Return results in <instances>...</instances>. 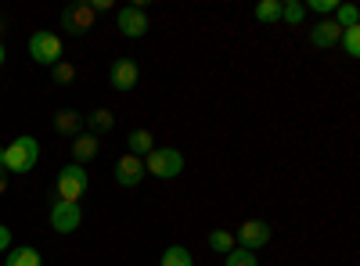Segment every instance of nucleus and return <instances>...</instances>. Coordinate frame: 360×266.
<instances>
[{
	"label": "nucleus",
	"mask_w": 360,
	"mask_h": 266,
	"mask_svg": "<svg viewBox=\"0 0 360 266\" xmlns=\"http://www.w3.org/2000/svg\"><path fill=\"white\" fill-rule=\"evenodd\" d=\"M40 162V144L37 137H15L4 147V173H29Z\"/></svg>",
	"instance_id": "1"
},
{
	"label": "nucleus",
	"mask_w": 360,
	"mask_h": 266,
	"mask_svg": "<svg viewBox=\"0 0 360 266\" xmlns=\"http://www.w3.org/2000/svg\"><path fill=\"white\" fill-rule=\"evenodd\" d=\"M90 187V176L79 162H69L65 169H58V180H54V198L58 201H79Z\"/></svg>",
	"instance_id": "2"
},
{
	"label": "nucleus",
	"mask_w": 360,
	"mask_h": 266,
	"mask_svg": "<svg viewBox=\"0 0 360 266\" xmlns=\"http://www.w3.org/2000/svg\"><path fill=\"white\" fill-rule=\"evenodd\" d=\"M144 173L159 176V180H173V176L184 173V155L176 147H155V152L144 155Z\"/></svg>",
	"instance_id": "3"
},
{
	"label": "nucleus",
	"mask_w": 360,
	"mask_h": 266,
	"mask_svg": "<svg viewBox=\"0 0 360 266\" xmlns=\"http://www.w3.org/2000/svg\"><path fill=\"white\" fill-rule=\"evenodd\" d=\"M29 58H33L37 65H58L62 62V36L47 33V29L33 33L29 36Z\"/></svg>",
	"instance_id": "4"
},
{
	"label": "nucleus",
	"mask_w": 360,
	"mask_h": 266,
	"mask_svg": "<svg viewBox=\"0 0 360 266\" xmlns=\"http://www.w3.org/2000/svg\"><path fill=\"white\" fill-rule=\"evenodd\" d=\"M79 223H83V209H79V201H51V230H58V234H72V230H79Z\"/></svg>",
	"instance_id": "5"
},
{
	"label": "nucleus",
	"mask_w": 360,
	"mask_h": 266,
	"mask_svg": "<svg viewBox=\"0 0 360 266\" xmlns=\"http://www.w3.org/2000/svg\"><path fill=\"white\" fill-rule=\"evenodd\" d=\"M94 22H98V15H94V8H90V4H72V8L62 11V29H69L72 36L90 33V29H94Z\"/></svg>",
	"instance_id": "6"
},
{
	"label": "nucleus",
	"mask_w": 360,
	"mask_h": 266,
	"mask_svg": "<svg viewBox=\"0 0 360 266\" xmlns=\"http://www.w3.org/2000/svg\"><path fill=\"white\" fill-rule=\"evenodd\" d=\"M270 238H274V230H270L266 220H245L242 227H238V241H242V248H249V252L263 248Z\"/></svg>",
	"instance_id": "7"
},
{
	"label": "nucleus",
	"mask_w": 360,
	"mask_h": 266,
	"mask_svg": "<svg viewBox=\"0 0 360 266\" xmlns=\"http://www.w3.org/2000/svg\"><path fill=\"white\" fill-rule=\"evenodd\" d=\"M115 25H119V33L123 36H130V40H141L144 33H148V15H144V8H119V15H115Z\"/></svg>",
	"instance_id": "8"
},
{
	"label": "nucleus",
	"mask_w": 360,
	"mask_h": 266,
	"mask_svg": "<svg viewBox=\"0 0 360 266\" xmlns=\"http://www.w3.org/2000/svg\"><path fill=\"white\" fill-rule=\"evenodd\" d=\"M144 176H148V173H144V159H137V155H130V152L115 162V184H119V187H137Z\"/></svg>",
	"instance_id": "9"
},
{
	"label": "nucleus",
	"mask_w": 360,
	"mask_h": 266,
	"mask_svg": "<svg viewBox=\"0 0 360 266\" xmlns=\"http://www.w3.org/2000/svg\"><path fill=\"white\" fill-rule=\"evenodd\" d=\"M137 79H141V69H137V62H130V58H119V62L112 65V86H115L119 94L134 91Z\"/></svg>",
	"instance_id": "10"
},
{
	"label": "nucleus",
	"mask_w": 360,
	"mask_h": 266,
	"mask_svg": "<svg viewBox=\"0 0 360 266\" xmlns=\"http://www.w3.org/2000/svg\"><path fill=\"white\" fill-rule=\"evenodd\" d=\"M339 36H342V29L335 25V18H321V22L310 29V47L328 51V47H335V44H339Z\"/></svg>",
	"instance_id": "11"
},
{
	"label": "nucleus",
	"mask_w": 360,
	"mask_h": 266,
	"mask_svg": "<svg viewBox=\"0 0 360 266\" xmlns=\"http://www.w3.org/2000/svg\"><path fill=\"white\" fill-rule=\"evenodd\" d=\"M101 152V140H98V133H76L72 137V159L83 166L86 159H94Z\"/></svg>",
	"instance_id": "12"
},
{
	"label": "nucleus",
	"mask_w": 360,
	"mask_h": 266,
	"mask_svg": "<svg viewBox=\"0 0 360 266\" xmlns=\"http://www.w3.org/2000/svg\"><path fill=\"white\" fill-rule=\"evenodd\" d=\"M127 147H130V155H137V159H144L148 152H155V137H152V130H130V137H127Z\"/></svg>",
	"instance_id": "13"
},
{
	"label": "nucleus",
	"mask_w": 360,
	"mask_h": 266,
	"mask_svg": "<svg viewBox=\"0 0 360 266\" xmlns=\"http://www.w3.org/2000/svg\"><path fill=\"white\" fill-rule=\"evenodd\" d=\"M79 126H83V115H79L76 108H62V112L54 115V130H58V133L76 137V133H79Z\"/></svg>",
	"instance_id": "14"
},
{
	"label": "nucleus",
	"mask_w": 360,
	"mask_h": 266,
	"mask_svg": "<svg viewBox=\"0 0 360 266\" xmlns=\"http://www.w3.org/2000/svg\"><path fill=\"white\" fill-rule=\"evenodd\" d=\"M4 266H44V259H40V252H37V248L22 245V248H11V252H8Z\"/></svg>",
	"instance_id": "15"
},
{
	"label": "nucleus",
	"mask_w": 360,
	"mask_h": 266,
	"mask_svg": "<svg viewBox=\"0 0 360 266\" xmlns=\"http://www.w3.org/2000/svg\"><path fill=\"white\" fill-rule=\"evenodd\" d=\"M159 266H195V255L184 248V245H169L162 252V262Z\"/></svg>",
	"instance_id": "16"
},
{
	"label": "nucleus",
	"mask_w": 360,
	"mask_h": 266,
	"mask_svg": "<svg viewBox=\"0 0 360 266\" xmlns=\"http://www.w3.org/2000/svg\"><path fill=\"white\" fill-rule=\"evenodd\" d=\"M256 22H263V25L281 22V0H259L256 4Z\"/></svg>",
	"instance_id": "17"
},
{
	"label": "nucleus",
	"mask_w": 360,
	"mask_h": 266,
	"mask_svg": "<svg viewBox=\"0 0 360 266\" xmlns=\"http://www.w3.org/2000/svg\"><path fill=\"white\" fill-rule=\"evenodd\" d=\"M335 25L339 29H356L360 25V8L356 4H339L335 8Z\"/></svg>",
	"instance_id": "18"
},
{
	"label": "nucleus",
	"mask_w": 360,
	"mask_h": 266,
	"mask_svg": "<svg viewBox=\"0 0 360 266\" xmlns=\"http://www.w3.org/2000/svg\"><path fill=\"white\" fill-rule=\"evenodd\" d=\"M209 248H213L217 255H227L234 248V234L231 230H209Z\"/></svg>",
	"instance_id": "19"
},
{
	"label": "nucleus",
	"mask_w": 360,
	"mask_h": 266,
	"mask_svg": "<svg viewBox=\"0 0 360 266\" xmlns=\"http://www.w3.org/2000/svg\"><path fill=\"white\" fill-rule=\"evenodd\" d=\"M307 18V8L299 4V0H281V22H288V25H299Z\"/></svg>",
	"instance_id": "20"
},
{
	"label": "nucleus",
	"mask_w": 360,
	"mask_h": 266,
	"mask_svg": "<svg viewBox=\"0 0 360 266\" xmlns=\"http://www.w3.org/2000/svg\"><path fill=\"white\" fill-rule=\"evenodd\" d=\"M224 266H259V259H256V252H249V248H231V252L224 255Z\"/></svg>",
	"instance_id": "21"
},
{
	"label": "nucleus",
	"mask_w": 360,
	"mask_h": 266,
	"mask_svg": "<svg viewBox=\"0 0 360 266\" xmlns=\"http://www.w3.org/2000/svg\"><path fill=\"white\" fill-rule=\"evenodd\" d=\"M86 123L94 126L98 133H105V130H112V126H115V115H112L108 108H98V112H90V115H86Z\"/></svg>",
	"instance_id": "22"
},
{
	"label": "nucleus",
	"mask_w": 360,
	"mask_h": 266,
	"mask_svg": "<svg viewBox=\"0 0 360 266\" xmlns=\"http://www.w3.org/2000/svg\"><path fill=\"white\" fill-rule=\"evenodd\" d=\"M339 44H342V51H346L349 58H360V25H356V29H342Z\"/></svg>",
	"instance_id": "23"
},
{
	"label": "nucleus",
	"mask_w": 360,
	"mask_h": 266,
	"mask_svg": "<svg viewBox=\"0 0 360 266\" xmlns=\"http://www.w3.org/2000/svg\"><path fill=\"white\" fill-rule=\"evenodd\" d=\"M72 76H76V69H72L69 62H58V65H51V79H54V83H72Z\"/></svg>",
	"instance_id": "24"
},
{
	"label": "nucleus",
	"mask_w": 360,
	"mask_h": 266,
	"mask_svg": "<svg viewBox=\"0 0 360 266\" xmlns=\"http://www.w3.org/2000/svg\"><path fill=\"white\" fill-rule=\"evenodd\" d=\"M303 8H310V11H317V15H335L339 0H310V4H303Z\"/></svg>",
	"instance_id": "25"
},
{
	"label": "nucleus",
	"mask_w": 360,
	"mask_h": 266,
	"mask_svg": "<svg viewBox=\"0 0 360 266\" xmlns=\"http://www.w3.org/2000/svg\"><path fill=\"white\" fill-rule=\"evenodd\" d=\"M0 252H11V230L0 223Z\"/></svg>",
	"instance_id": "26"
},
{
	"label": "nucleus",
	"mask_w": 360,
	"mask_h": 266,
	"mask_svg": "<svg viewBox=\"0 0 360 266\" xmlns=\"http://www.w3.org/2000/svg\"><path fill=\"white\" fill-rule=\"evenodd\" d=\"M90 8H94V15H98V11H108V8H112V0H94Z\"/></svg>",
	"instance_id": "27"
},
{
	"label": "nucleus",
	"mask_w": 360,
	"mask_h": 266,
	"mask_svg": "<svg viewBox=\"0 0 360 266\" xmlns=\"http://www.w3.org/2000/svg\"><path fill=\"white\" fill-rule=\"evenodd\" d=\"M4 191H8V176H4V173H0V194H4Z\"/></svg>",
	"instance_id": "28"
},
{
	"label": "nucleus",
	"mask_w": 360,
	"mask_h": 266,
	"mask_svg": "<svg viewBox=\"0 0 360 266\" xmlns=\"http://www.w3.org/2000/svg\"><path fill=\"white\" fill-rule=\"evenodd\" d=\"M0 173H4V147H0Z\"/></svg>",
	"instance_id": "29"
},
{
	"label": "nucleus",
	"mask_w": 360,
	"mask_h": 266,
	"mask_svg": "<svg viewBox=\"0 0 360 266\" xmlns=\"http://www.w3.org/2000/svg\"><path fill=\"white\" fill-rule=\"evenodd\" d=\"M4 58H8V54H4V44H0V65H4Z\"/></svg>",
	"instance_id": "30"
},
{
	"label": "nucleus",
	"mask_w": 360,
	"mask_h": 266,
	"mask_svg": "<svg viewBox=\"0 0 360 266\" xmlns=\"http://www.w3.org/2000/svg\"><path fill=\"white\" fill-rule=\"evenodd\" d=\"M0 266H4V259H0Z\"/></svg>",
	"instance_id": "31"
}]
</instances>
